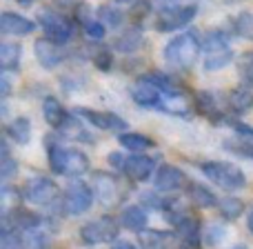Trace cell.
I'll use <instances>...</instances> for the list:
<instances>
[{
    "instance_id": "1",
    "label": "cell",
    "mask_w": 253,
    "mask_h": 249,
    "mask_svg": "<svg viewBox=\"0 0 253 249\" xmlns=\"http://www.w3.org/2000/svg\"><path fill=\"white\" fill-rule=\"evenodd\" d=\"M200 36L196 31H184L178 34L175 38H171L165 47V62L173 71H189L196 65V58L200 53Z\"/></svg>"
},
{
    "instance_id": "2",
    "label": "cell",
    "mask_w": 253,
    "mask_h": 249,
    "mask_svg": "<svg viewBox=\"0 0 253 249\" xmlns=\"http://www.w3.org/2000/svg\"><path fill=\"white\" fill-rule=\"evenodd\" d=\"M202 51H205V58H202V65H205L207 71H218L222 67L231 65L233 60V49L229 45V36L224 31L215 29L209 31L202 40Z\"/></svg>"
},
{
    "instance_id": "3",
    "label": "cell",
    "mask_w": 253,
    "mask_h": 249,
    "mask_svg": "<svg viewBox=\"0 0 253 249\" xmlns=\"http://www.w3.org/2000/svg\"><path fill=\"white\" fill-rule=\"evenodd\" d=\"M202 174L211 180L213 185H218L220 189H227V192H238V189L247 187V176L242 174L240 167L231 165V162H202L200 165Z\"/></svg>"
},
{
    "instance_id": "4",
    "label": "cell",
    "mask_w": 253,
    "mask_h": 249,
    "mask_svg": "<svg viewBox=\"0 0 253 249\" xmlns=\"http://www.w3.org/2000/svg\"><path fill=\"white\" fill-rule=\"evenodd\" d=\"M38 25L44 31V38L56 45H67L74 38V20L56 9H42L38 13Z\"/></svg>"
},
{
    "instance_id": "5",
    "label": "cell",
    "mask_w": 253,
    "mask_h": 249,
    "mask_svg": "<svg viewBox=\"0 0 253 249\" xmlns=\"http://www.w3.org/2000/svg\"><path fill=\"white\" fill-rule=\"evenodd\" d=\"M118 232L120 227L111 216H100L80 227V238L84 245H102V243H114L118 238Z\"/></svg>"
},
{
    "instance_id": "6",
    "label": "cell",
    "mask_w": 253,
    "mask_h": 249,
    "mask_svg": "<svg viewBox=\"0 0 253 249\" xmlns=\"http://www.w3.org/2000/svg\"><path fill=\"white\" fill-rule=\"evenodd\" d=\"M109 162H114V167H118L126 178L135 180V183L147 180L149 176H151L153 167H156V160H153V158H149V156H142V153L126 156V158H123L120 153H111Z\"/></svg>"
},
{
    "instance_id": "7",
    "label": "cell",
    "mask_w": 253,
    "mask_h": 249,
    "mask_svg": "<svg viewBox=\"0 0 253 249\" xmlns=\"http://www.w3.org/2000/svg\"><path fill=\"white\" fill-rule=\"evenodd\" d=\"M93 189H96V196L100 198L102 205H118L125 198L126 189L125 183L114 174H107V171H96L93 174Z\"/></svg>"
},
{
    "instance_id": "8",
    "label": "cell",
    "mask_w": 253,
    "mask_h": 249,
    "mask_svg": "<svg viewBox=\"0 0 253 249\" xmlns=\"http://www.w3.org/2000/svg\"><path fill=\"white\" fill-rule=\"evenodd\" d=\"M193 102H196V109L200 111L202 116L211 118L213 123H222V120L227 123L229 120V111H231L229 98H222L213 92H198Z\"/></svg>"
},
{
    "instance_id": "9",
    "label": "cell",
    "mask_w": 253,
    "mask_h": 249,
    "mask_svg": "<svg viewBox=\"0 0 253 249\" xmlns=\"http://www.w3.org/2000/svg\"><path fill=\"white\" fill-rule=\"evenodd\" d=\"M91 202H93V194L84 183L76 180V183L67 185L65 198H62V207H65L67 214H71V216L84 214V211L91 207Z\"/></svg>"
},
{
    "instance_id": "10",
    "label": "cell",
    "mask_w": 253,
    "mask_h": 249,
    "mask_svg": "<svg viewBox=\"0 0 253 249\" xmlns=\"http://www.w3.org/2000/svg\"><path fill=\"white\" fill-rule=\"evenodd\" d=\"M22 196L31 205H51V202L58 200V187L53 180L44 178V176H36V178L27 180Z\"/></svg>"
},
{
    "instance_id": "11",
    "label": "cell",
    "mask_w": 253,
    "mask_h": 249,
    "mask_svg": "<svg viewBox=\"0 0 253 249\" xmlns=\"http://www.w3.org/2000/svg\"><path fill=\"white\" fill-rule=\"evenodd\" d=\"M198 13V7L196 4H182V7L173 9V11H162L158 13L156 18V29L158 31H175V29H182V27H187L189 22L196 18Z\"/></svg>"
},
{
    "instance_id": "12",
    "label": "cell",
    "mask_w": 253,
    "mask_h": 249,
    "mask_svg": "<svg viewBox=\"0 0 253 249\" xmlns=\"http://www.w3.org/2000/svg\"><path fill=\"white\" fill-rule=\"evenodd\" d=\"M74 111H76V116L84 118L96 129H102V131H125L126 129V120L120 118L114 111H96V109H87V107H76Z\"/></svg>"
},
{
    "instance_id": "13",
    "label": "cell",
    "mask_w": 253,
    "mask_h": 249,
    "mask_svg": "<svg viewBox=\"0 0 253 249\" xmlns=\"http://www.w3.org/2000/svg\"><path fill=\"white\" fill-rule=\"evenodd\" d=\"M131 98H133L135 105L144 107V109H158V111H167V98L165 94L158 87L138 80V83L131 87Z\"/></svg>"
},
{
    "instance_id": "14",
    "label": "cell",
    "mask_w": 253,
    "mask_h": 249,
    "mask_svg": "<svg viewBox=\"0 0 253 249\" xmlns=\"http://www.w3.org/2000/svg\"><path fill=\"white\" fill-rule=\"evenodd\" d=\"M227 98L233 114H247L253 109V74H242V83L231 89Z\"/></svg>"
},
{
    "instance_id": "15",
    "label": "cell",
    "mask_w": 253,
    "mask_h": 249,
    "mask_svg": "<svg viewBox=\"0 0 253 249\" xmlns=\"http://www.w3.org/2000/svg\"><path fill=\"white\" fill-rule=\"evenodd\" d=\"M34 53H36V60H38L40 67H44V69H56V67L65 60V51L60 49V45L51 43L49 38L36 40Z\"/></svg>"
},
{
    "instance_id": "16",
    "label": "cell",
    "mask_w": 253,
    "mask_h": 249,
    "mask_svg": "<svg viewBox=\"0 0 253 249\" xmlns=\"http://www.w3.org/2000/svg\"><path fill=\"white\" fill-rule=\"evenodd\" d=\"M34 29H36V22L20 16V13L2 11V16H0V31H2L4 36H16V38H20V36H29Z\"/></svg>"
},
{
    "instance_id": "17",
    "label": "cell",
    "mask_w": 253,
    "mask_h": 249,
    "mask_svg": "<svg viewBox=\"0 0 253 249\" xmlns=\"http://www.w3.org/2000/svg\"><path fill=\"white\" fill-rule=\"evenodd\" d=\"M142 249H173L178 245V234L160 232V229H144L138 236Z\"/></svg>"
},
{
    "instance_id": "18",
    "label": "cell",
    "mask_w": 253,
    "mask_h": 249,
    "mask_svg": "<svg viewBox=\"0 0 253 249\" xmlns=\"http://www.w3.org/2000/svg\"><path fill=\"white\" fill-rule=\"evenodd\" d=\"M187 183V176H184L182 169L173 165H162L160 169L156 171V189L158 192H175L182 185Z\"/></svg>"
},
{
    "instance_id": "19",
    "label": "cell",
    "mask_w": 253,
    "mask_h": 249,
    "mask_svg": "<svg viewBox=\"0 0 253 249\" xmlns=\"http://www.w3.org/2000/svg\"><path fill=\"white\" fill-rule=\"evenodd\" d=\"M142 45H144V34L138 27H129V29H125V34H120L114 40V49L120 53H135Z\"/></svg>"
},
{
    "instance_id": "20",
    "label": "cell",
    "mask_w": 253,
    "mask_h": 249,
    "mask_svg": "<svg viewBox=\"0 0 253 249\" xmlns=\"http://www.w3.org/2000/svg\"><path fill=\"white\" fill-rule=\"evenodd\" d=\"M42 116H44V120H47L49 127L60 129L71 114L60 105V100H56L53 96H49V98H44V102H42Z\"/></svg>"
},
{
    "instance_id": "21",
    "label": "cell",
    "mask_w": 253,
    "mask_h": 249,
    "mask_svg": "<svg viewBox=\"0 0 253 249\" xmlns=\"http://www.w3.org/2000/svg\"><path fill=\"white\" fill-rule=\"evenodd\" d=\"M47 158H49V167L53 174L65 176L67 171V160H69V149H65L60 143L47 138Z\"/></svg>"
},
{
    "instance_id": "22",
    "label": "cell",
    "mask_w": 253,
    "mask_h": 249,
    "mask_svg": "<svg viewBox=\"0 0 253 249\" xmlns=\"http://www.w3.org/2000/svg\"><path fill=\"white\" fill-rule=\"evenodd\" d=\"M22 58V47L18 43H2L0 45V67L4 74L9 71H18Z\"/></svg>"
},
{
    "instance_id": "23",
    "label": "cell",
    "mask_w": 253,
    "mask_h": 249,
    "mask_svg": "<svg viewBox=\"0 0 253 249\" xmlns=\"http://www.w3.org/2000/svg\"><path fill=\"white\" fill-rule=\"evenodd\" d=\"M120 225L131 229V232H138V234L144 232V227H147V211L138 205L126 207L123 211V216H120Z\"/></svg>"
},
{
    "instance_id": "24",
    "label": "cell",
    "mask_w": 253,
    "mask_h": 249,
    "mask_svg": "<svg viewBox=\"0 0 253 249\" xmlns=\"http://www.w3.org/2000/svg\"><path fill=\"white\" fill-rule=\"evenodd\" d=\"M7 138H11L16 145H27L31 140V123L25 116H18L7 125Z\"/></svg>"
},
{
    "instance_id": "25",
    "label": "cell",
    "mask_w": 253,
    "mask_h": 249,
    "mask_svg": "<svg viewBox=\"0 0 253 249\" xmlns=\"http://www.w3.org/2000/svg\"><path fill=\"white\" fill-rule=\"evenodd\" d=\"M78 20L84 29V36H87L89 40H93V43H98V40H102L107 36V27L102 25L100 20H93L91 16H87V9L84 7L78 9Z\"/></svg>"
},
{
    "instance_id": "26",
    "label": "cell",
    "mask_w": 253,
    "mask_h": 249,
    "mask_svg": "<svg viewBox=\"0 0 253 249\" xmlns=\"http://www.w3.org/2000/svg\"><path fill=\"white\" fill-rule=\"evenodd\" d=\"M187 194H189V200L193 202L196 207H202V209H209V207H215L218 205V198L205 187V185H198V183H191L187 187Z\"/></svg>"
},
{
    "instance_id": "27",
    "label": "cell",
    "mask_w": 253,
    "mask_h": 249,
    "mask_svg": "<svg viewBox=\"0 0 253 249\" xmlns=\"http://www.w3.org/2000/svg\"><path fill=\"white\" fill-rule=\"evenodd\" d=\"M118 143L123 145L125 149H129V151H147V149L156 147V143H153L149 136L133 134V131H125V134H120L118 136Z\"/></svg>"
},
{
    "instance_id": "28",
    "label": "cell",
    "mask_w": 253,
    "mask_h": 249,
    "mask_svg": "<svg viewBox=\"0 0 253 249\" xmlns=\"http://www.w3.org/2000/svg\"><path fill=\"white\" fill-rule=\"evenodd\" d=\"M58 131H60L65 138H69V140H83V143H91V140H93L91 136H89V131L84 129L83 123H80L76 116H69V118H67V123L62 125Z\"/></svg>"
},
{
    "instance_id": "29",
    "label": "cell",
    "mask_w": 253,
    "mask_h": 249,
    "mask_svg": "<svg viewBox=\"0 0 253 249\" xmlns=\"http://www.w3.org/2000/svg\"><path fill=\"white\" fill-rule=\"evenodd\" d=\"M98 20H100L105 27L114 29V27L123 25L125 13H123V9H120L118 4H102V7L98 9Z\"/></svg>"
},
{
    "instance_id": "30",
    "label": "cell",
    "mask_w": 253,
    "mask_h": 249,
    "mask_svg": "<svg viewBox=\"0 0 253 249\" xmlns=\"http://www.w3.org/2000/svg\"><path fill=\"white\" fill-rule=\"evenodd\" d=\"M0 205H2V218H7L16 209H20V194H18V189H13L11 185H4L2 194H0Z\"/></svg>"
},
{
    "instance_id": "31",
    "label": "cell",
    "mask_w": 253,
    "mask_h": 249,
    "mask_svg": "<svg viewBox=\"0 0 253 249\" xmlns=\"http://www.w3.org/2000/svg\"><path fill=\"white\" fill-rule=\"evenodd\" d=\"M89 169V158L80 149H69V160H67L65 176H83Z\"/></svg>"
},
{
    "instance_id": "32",
    "label": "cell",
    "mask_w": 253,
    "mask_h": 249,
    "mask_svg": "<svg viewBox=\"0 0 253 249\" xmlns=\"http://www.w3.org/2000/svg\"><path fill=\"white\" fill-rule=\"evenodd\" d=\"M0 249H27L25 236H22L20 229L4 227L0 234Z\"/></svg>"
},
{
    "instance_id": "33",
    "label": "cell",
    "mask_w": 253,
    "mask_h": 249,
    "mask_svg": "<svg viewBox=\"0 0 253 249\" xmlns=\"http://www.w3.org/2000/svg\"><path fill=\"white\" fill-rule=\"evenodd\" d=\"M218 209L227 220H236L238 216L245 211V202H242L240 198H222V200L218 202Z\"/></svg>"
},
{
    "instance_id": "34",
    "label": "cell",
    "mask_w": 253,
    "mask_h": 249,
    "mask_svg": "<svg viewBox=\"0 0 253 249\" xmlns=\"http://www.w3.org/2000/svg\"><path fill=\"white\" fill-rule=\"evenodd\" d=\"M0 151H2V156H0V176H2V180H9L18 171V162L13 160L11 153H9L7 140H2V145H0Z\"/></svg>"
},
{
    "instance_id": "35",
    "label": "cell",
    "mask_w": 253,
    "mask_h": 249,
    "mask_svg": "<svg viewBox=\"0 0 253 249\" xmlns=\"http://www.w3.org/2000/svg\"><path fill=\"white\" fill-rule=\"evenodd\" d=\"M153 9V2L151 0H138V2L133 4V7L129 9V20L133 22V27H140L144 20H147V16L151 13Z\"/></svg>"
},
{
    "instance_id": "36",
    "label": "cell",
    "mask_w": 253,
    "mask_h": 249,
    "mask_svg": "<svg viewBox=\"0 0 253 249\" xmlns=\"http://www.w3.org/2000/svg\"><path fill=\"white\" fill-rule=\"evenodd\" d=\"M91 62L96 65V69L109 71L111 65H114V53H111L107 47H96L91 51Z\"/></svg>"
},
{
    "instance_id": "37",
    "label": "cell",
    "mask_w": 253,
    "mask_h": 249,
    "mask_svg": "<svg viewBox=\"0 0 253 249\" xmlns=\"http://www.w3.org/2000/svg\"><path fill=\"white\" fill-rule=\"evenodd\" d=\"M227 125L231 127V129L236 131L238 136H240L242 143H245L247 147H253V127H251V125L240 123V120H236V118H229V120H227Z\"/></svg>"
},
{
    "instance_id": "38",
    "label": "cell",
    "mask_w": 253,
    "mask_h": 249,
    "mask_svg": "<svg viewBox=\"0 0 253 249\" xmlns=\"http://www.w3.org/2000/svg\"><path fill=\"white\" fill-rule=\"evenodd\" d=\"M251 25H253V16H251L249 11H245V13H240V16L236 18V22H233V29H236L238 36H249Z\"/></svg>"
},
{
    "instance_id": "39",
    "label": "cell",
    "mask_w": 253,
    "mask_h": 249,
    "mask_svg": "<svg viewBox=\"0 0 253 249\" xmlns=\"http://www.w3.org/2000/svg\"><path fill=\"white\" fill-rule=\"evenodd\" d=\"M151 2L160 9V13L162 11H173V9L182 7V4H180V0H151Z\"/></svg>"
},
{
    "instance_id": "40",
    "label": "cell",
    "mask_w": 253,
    "mask_h": 249,
    "mask_svg": "<svg viewBox=\"0 0 253 249\" xmlns=\"http://www.w3.org/2000/svg\"><path fill=\"white\" fill-rule=\"evenodd\" d=\"M0 94H2V98H7L9 94H11V83H9V74H4V71H2V76H0Z\"/></svg>"
},
{
    "instance_id": "41",
    "label": "cell",
    "mask_w": 253,
    "mask_h": 249,
    "mask_svg": "<svg viewBox=\"0 0 253 249\" xmlns=\"http://www.w3.org/2000/svg\"><path fill=\"white\" fill-rule=\"evenodd\" d=\"M114 249H135L131 243H126V241H120V243H116L114 245Z\"/></svg>"
},
{
    "instance_id": "42",
    "label": "cell",
    "mask_w": 253,
    "mask_h": 249,
    "mask_svg": "<svg viewBox=\"0 0 253 249\" xmlns=\"http://www.w3.org/2000/svg\"><path fill=\"white\" fill-rule=\"evenodd\" d=\"M135 2H138V0H116V4H129V7H133Z\"/></svg>"
},
{
    "instance_id": "43",
    "label": "cell",
    "mask_w": 253,
    "mask_h": 249,
    "mask_svg": "<svg viewBox=\"0 0 253 249\" xmlns=\"http://www.w3.org/2000/svg\"><path fill=\"white\" fill-rule=\"evenodd\" d=\"M247 225H249V232L253 234V209L249 211V218H247Z\"/></svg>"
},
{
    "instance_id": "44",
    "label": "cell",
    "mask_w": 253,
    "mask_h": 249,
    "mask_svg": "<svg viewBox=\"0 0 253 249\" xmlns=\"http://www.w3.org/2000/svg\"><path fill=\"white\" fill-rule=\"evenodd\" d=\"M36 0H18V4H22V7H31Z\"/></svg>"
},
{
    "instance_id": "45",
    "label": "cell",
    "mask_w": 253,
    "mask_h": 249,
    "mask_svg": "<svg viewBox=\"0 0 253 249\" xmlns=\"http://www.w3.org/2000/svg\"><path fill=\"white\" fill-rule=\"evenodd\" d=\"M180 249H191V247H184V245H180Z\"/></svg>"
},
{
    "instance_id": "46",
    "label": "cell",
    "mask_w": 253,
    "mask_h": 249,
    "mask_svg": "<svg viewBox=\"0 0 253 249\" xmlns=\"http://www.w3.org/2000/svg\"><path fill=\"white\" fill-rule=\"evenodd\" d=\"M236 249H247V247H242V245H240V247H236Z\"/></svg>"
}]
</instances>
